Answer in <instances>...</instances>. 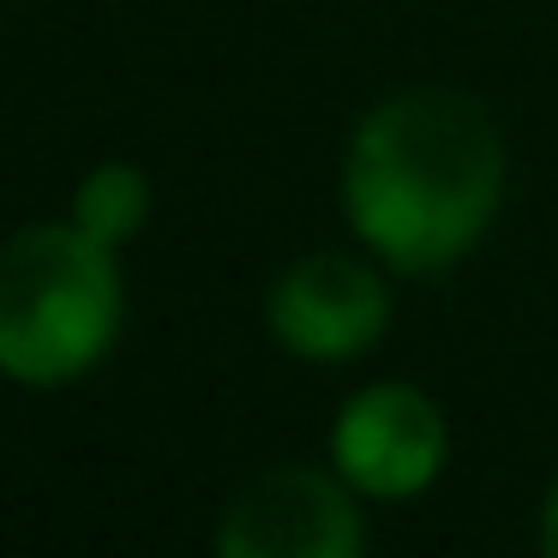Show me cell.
Here are the masks:
<instances>
[{
    "label": "cell",
    "instance_id": "cell-5",
    "mask_svg": "<svg viewBox=\"0 0 558 558\" xmlns=\"http://www.w3.org/2000/svg\"><path fill=\"white\" fill-rule=\"evenodd\" d=\"M270 337L294 361H354L390 325V289L373 265L349 253H306L270 289Z\"/></svg>",
    "mask_w": 558,
    "mask_h": 558
},
{
    "label": "cell",
    "instance_id": "cell-7",
    "mask_svg": "<svg viewBox=\"0 0 558 558\" xmlns=\"http://www.w3.org/2000/svg\"><path fill=\"white\" fill-rule=\"evenodd\" d=\"M534 541H541V553L558 558V481L546 486V505H541V529H534Z\"/></svg>",
    "mask_w": 558,
    "mask_h": 558
},
{
    "label": "cell",
    "instance_id": "cell-2",
    "mask_svg": "<svg viewBox=\"0 0 558 558\" xmlns=\"http://www.w3.org/2000/svg\"><path fill=\"white\" fill-rule=\"evenodd\" d=\"M126 289L114 246L78 222H31L0 241V373L13 385H73L121 337Z\"/></svg>",
    "mask_w": 558,
    "mask_h": 558
},
{
    "label": "cell",
    "instance_id": "cell-6",
    "mask_svg": "<svg viewBox=\"0 0 558 558\" xmlns=\"http://www.w3.org/2000/svg\"><path fill=\"white\" fill-rule=\"evenodd\" d=\"M73 222L102 246H126L150 222V181L138 162H97L73 193Z\"/></svg>",
    "mask_w": 558,
    "mask_h": 558
},
{
    "label": "cell",
    "instance_id": "cell-1",
    "mask_svg": "<svg viewBox=\"0 0 558 558\" xmlns=\"http://www.w3.org/2000/svg\"><path fill=\"white\" fill-rule=\"evenodd\" d=\"M498 198L505 133L469 90H397L361 114L342 157V217L402 277L457 265L498 217Z\"/></svg>",
    "mask_w": 558,
    "mask_h": 558
},
{
    "label": "cell",
    "instance_id": "cell-4",
    "mask_svg": "<svg viewBox=\"0 0 558 558\" xmlns=\"http://www.w3.org/2000/svg\"><path fill=\"white\" fill-rule=\"evenodd\" d=\"M450 457V421L421 385H366L330 426V462L366 498H414Z\"/></svg>",
    "mask_w": 558,
    "mask_h": 558
},
{
    "label": "cell",
    "instance_id": "cell-3",
    "mask_svg": "<svg viewBox=\"0 0 558 558\" xmlns=\"http://www.w3.org/2000/svg\"><path fill=\"white\" fill-rule=\"evenodd\" d=\"M366 522L342 474L277 462L229 498L217 522L222 558H361Z\"/></svg>",
    "mask_w": 558,
    "mask_h": 558
}]
</instances>
